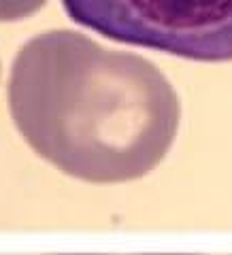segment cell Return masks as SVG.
<instances>
[{"label": "cell", "mask_w": 232, "mask_h": 255, "mask_svg": "<svg viewBox=\"0 0 232 255\" xmlns=\"http://www.w3.org/2000/svg\"><path fill=\"white\" fill-rule=\"evenodd\" d=\"M47 0H0V21H17L36 13Z\"/></svg>", "instance_id": "cell-3"}, {"label": "cell", "mask_w": 232, "mask_h": 255, "mask_svg": "<svg viewBox=\"0 0 232 255\" xmlns=\"http://www.w3.org/2000/svg\"><path fill=\"white\" fill-rule=\"evenodd\" d=\"M145 255H192V253H145Z\"/></svg>", "instance_id": "cell-4"}, {"label": "cell", "mask_w": 232, "mask_h": 255, "mask_svg": "<svg viewBox=\"0 0 232 255\" xmlns=\"http://www.w3.org/2000/svg\"><path fill=\"white\" fill-rule=\"evenodd\" d=\"M11 115L38 155L90 183L139 179L162 162L179 128V98L149 60L73 30L19 49Z\"/></svg>", "instance_id": "cell-1"}, {"label": "cell", "mask_w": 232, "mask_h": 255, "mask_svg": "<svg viewBox=\"0 0 232 255\" xmlns=\"http://www.w3.org/2000/svg\"><path fill=\"white\" fill-rule=\"evenodd\" d=\"M70 19L117 43L201 62L232 60V0H62Z\"/></svg>", "instance_id": "cell-2"}]
</instances>
